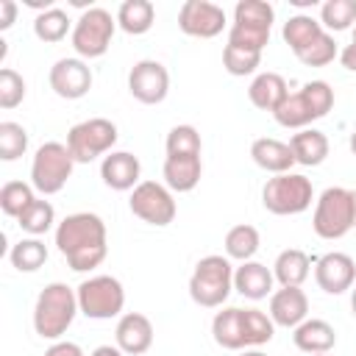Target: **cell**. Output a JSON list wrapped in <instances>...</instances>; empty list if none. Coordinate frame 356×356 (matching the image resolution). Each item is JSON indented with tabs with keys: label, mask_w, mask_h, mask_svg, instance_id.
<instances>
[{
	"label": "cell",
	"mask_w": 356,
	"mask_h": 356,
	"mask_svg": "<svg viewBox=\"0 0 356 356\" xmlns=\"http://www.w3.org/2000/svg\"><path fill=\"white\" fill-rule=\"evenodd\" d=\"M56 248L75 273L100 267L108 256V231L103 217H97L95 211L67 214L56 225Z\"/></svg>",
	"instance_id": "cell-1"
},
{
	"label": "cell",
	"mask_w": 356,
	"mask_h": 356,
	"mask_svg": "<svg viewBox=\"0 0 356 356\" xmlns=\"http://www.w3.org/2000/svg\"><path fill=\"white\" fill-rule=\"evenodd\" d=\"M78 312L81 309H78L75 289L61 284V281H50L36 295V303H33V331L42 339L58 342L67 334V328L72 325Z\"/></svg>",
	"instance_id": "cell-2"
},
{
	"label": "cell",
	"mask_w": 356,
	"mask_h": 356,
	"mask_svg": "<svg viewBox=\"0 0 356 356\" xmlns=\"http://www.w3.org/2000/svg\"><path fill=\"white\" fill-rule=\"evenodd\" d=\"M234 289V267L228 256H203L189 275V298L203 309H222Z\"/></svg>",
	"instance_id": "cell-3"
},
{
	"label": "cell",
	"mask_w": 356,
	"mask_h": 356,
	"mask_svg": "<svg viewBox=\"0 0 356 356\" xmlns=\"http://www.w3.org/2000/svg\"><path fill=\"white\" fill-rule=\"evenodd\" d=\"M275 8L267 0H239L234 6V22L228 28V44L261 53L270 42Z\"/></svg>",
	"instance_id": "cell-4"
},
{
	"label": "cell",
	"mask_w": 356,
	"mask_h": 356,
	"mask_svg": "<svg viewBox=\"0 0 356 356\" xmlns=\"http://www.w3.org/2000/svg\"><path fill=\"white\" fill-rule=\"evenodd\" d=\"M314 200V186L303 172H284L267 178L261 186V206L275 217L303 214Z\"/></svg>",
	"instance_id": "cell-5"
},
{
	"label": "cell",
	"mask_w": 356,
	"mask_h": 356,
	"mask_svg": "<svg viewBox=\"0 0 356 356\" xmlns=\"http://www.w3.org/2000/svg\"><path fill=\"white\" fill-rule=\"evenodd\" d=\"M72 170H75V159L67 142H44L36 147L31 159V186L39 195H56L67 186Z\"/></svg>",
	"instance_id": "cell-6"
},
{
	"label": "cell",
	"mask_w": 356,
	"mask_h": 356,
	"mask_svg": "<svg viewBox=\"0 0 356 356\" xmlns=\"http://www.w3.org/2000/svg\"><path fill=\"white\" fill-rule=\"evenodd\" d=\"M114 31H117V17H111V11H106L100 6H89L75 19V28L70 33L72 50L83 61L100 58V56L108 53L111 39H114Z\"/></svg>",
	"instance_id": "cell-7"
},
{
	"label": "cell",
	"mask_w": 356,
	"mask_h": 356,
	"mask_svg": "<svg viewBox=\"0 0 356 356\" xmlns=\"http://www.w3.org/2000/svg\"><path fill=\"white\" fill-rule=\"evenodd\" d=\"M78 309L89 320H111L125 312V286L114 275H89L75 286Z\"/></svg>",
	"instance_id": "cell-8"
},
{
	"label": "cell",
	"mask_w": 356,
	"mask_h": 356,
	"mask_svg": "<svg viewBox=\"0 0 356 356\" xmlns=\"http://www.w3.org/2000/svg\"><path fill=\"white\" fill-rule=\"evenodd\" d=\"M312 228L320 239H342L353 228V197L345 186H328L314 200Z\"/></svg>",
	"instance_id": "cell-9"
},
{
	"label": "cell",
	"mask_w": 356,
	"mask_h": 356,
	"mask_svg": "<svg viewBox=\"0 0 356 356\" xmlns=\"http://www.w3.org/2000/svg\"><path fill=\"white\" fill-rule=\"evenodd\" d=\"M120 134L117 125L106 117H89L83 122H75L67 134V147L75 159V164H89L100 156H108L117 145Z\"/></svg>",
	"instance_id": "cell-10"
},
{
	"label": "cell",
	"mask_w": 356,
	"mask_h": 356,
	"mask_svg": "<svg viewBox=\"0 0 356 356\" xmlns=\"http://www.w3.org/2000/svg\"><path fill=\"white\" fill-rule=\"evenodd\" d=\"M128 206H131L134 217H139L142 222L156 225V228L170 225L178 214V203L172 197V189L167 184H159V181H142L131 192Z\"/></svg>",
	"instance_id": "cell-11"
},
{
	"label": "cell",
	"mask_w": 356,
	"mask_h": 356,
	"mask_svg": "<svg viewBox=\"0 0 356 356\" xmlns=\"http://www.w3.org/2000/svg\"><path fill=\"white\" fill-rule=\"evenodd\" d=\"M128 92L145 106H159L170 95V72L156 58H142L128 72Z\"/></svg>",
	"instance_id": "cell-12"
},
{
	"label": "cell",
	"mask_w": 356,
	"mask_h": 356,
	"mask_svg": "<svg viewBox=\"0 0 356 356\" xmlns=\"http://www.w3.org/2000/svg\"><path fill=\"white\" fill-rule=\"evenodd\" d=\"M225 8L211 0H186L178 8V28L195 39H214L225 31Z\"/></svg>",
	"instance_id": "cell-13"
},
{
	"label": "cell",
	"mask_w": 356,
	"mask_h": 356,
	"mask_svg": "<svg viewBox=\"0 0 356 356\" xmlns=\"http://www.w3.org/2000/svg\"><path fill=\"white\" fill-rule=\"evenodd\" d=\"M47 83L50 89L61 97V100H81L89 95L92 83H95V75L89 70V64L78 56L72 58H58L53 67H50V75H47Z\"/></svg>",
	"instance_id": "cell-14"
},
{
	"label": "cell",
	"mask_w": 356,
	"mask_h": 356,
	"mask_svg": "<svg viewBox=\"0 0 356 356\" xmlns=\"http://www.w3.org/2000/svg\"><path fill=\"white\" fill-rule=\"evenodd\" d=\"M314 281L323 292L342 295V292L353 289V284H356V261L342 250L323 253L314 261Z\"/></svg>",
	"instance_id": "cell-15"
},
{
	"label": "cell",
	"mask_w": 356,
	"mask_h": 356,
	"mask_svg": "<svg viewBox=\"0 0 356 356\" xmlns=\"http://www.w3.org/2000/svg\"><path fill=\"white\" fill-rule=\"evenodd\" d=\"M100 178L114 192H134L142 184V164L128 150H111L100 161Z\"/></svg>",
	"instance_id": "cell-16"
},
{
	"label": "cell",
	"mask_w": 356,
	"mask_h": 356,
	"mask_svg": "<svg viewBox=\"0 0 356 356\" xmlns=\"http://www.w3.org/2000/svg\"><path fill=\"white\" fill-rule=\"evenodd\" d=\"M114 345L125 356H142L153 345V323L142 312H125L114 328Z\"/></svg>",
	"instance_id": "cell-17"
},
{
	"label": "cell",
	"mask_w": 356,
	"mask_h": 356,
	"mask_svg": "<svg viewBox=\"0 0 356 356\" xmlns=\"http://www.w3.org/2000/svg\"><path fill=\"white\" fill-rule=\"evenodd\" d=\"M275 325L281 328H298L309 317V298L300 286H281L270 295V312Z\"/></svg>",
	"instance_id": "cell-18"
},
{
	"label": "cell",
	"mask_w": 356,
	"mask_h": 356,
	"mask_svg": "<svg viewBox=\"0 0 356 356\" xmlns=\"http://www.w3.org/2000/svg\"><path fill=\"white\" fill-rule=\"evenodd\" d=\"M275 284V275L267 264L250 259V261H242L239 267H234V289L248 298V300H264L267 295H273Z\"/></svg>",
	"instance_id": "cell-19"
},
{
	"label": "cell",
	"mask_w": 356,
	"mask_h": 356,
	"mask_svg": "<svg viewBox=\"0 0 356 356\" xmlns=\"http://www.w3.org/2000/svg\"><path fill=\"white\" fill-rule=\"evenodd\" d=\"M250 159H253L256 167H261L264 172H273V175L292 172V167H295V153H292L289 142H281V139H273V136L253 139Z\"/></svg>",
	"instance_id": "cell-20"
},
{
	"label": "cell",
	"mask_w": 356,
	"mask_h": 356,
	"mask_svg": "<svg viewBox=\"0 0 356 356\" xmlns=\"http://www.w3.org/2000/svg\"><path fill=\"white\" fill-rule=\"evenodd\" d=\"M292 342L298 350L314 356V353H331L337 345V331L331 323L320 320V317H306L295 331H292Z\"/></svg>",
	"instance_id": "cell-21"
},
{
	"label": "cell",
	"mask_w": 356,
	"mask_h": 356,
	"mask_svg": "<svg viewBox=\"0 0 356 356\" xmlns=\"http://www.w3.org/2000/svg\"><path fill=\"white\" fill-rule=\"evenodd\" d=\"M161 175L172 192H192L200 184L203 161L200 156H164Z\"/></svg>",
	"instance_id": "cell-22"
},
{
	"label": "cell",
	"mask_w": 356,
	"mask_h": 356,
	"mask_svg": "<svg viewBox=\"0 0 356 356\" xmlns=\"http://www.w3.org/2000/svg\"><path fill=\"white\" fill-rule=\"evenodd\" d=\"M317 259H312L306 250L300 248H286L275 256L273 261V275L281 286H303V281L312 275V267H314Z\"/></svg>",
	"instance_id": "cell-23"
},
{
	"label": "cell",
	"mask_w": 356,
	"mask_h": 356,
	"mask_svg": "<svg viewBox=\"0 0 356 356\" xmlns=\"http://www.w3.org/2000/svg\"><path fill=\"white\" fill-rule=\"evenodd\" d=\"M286 95H289V86H286L284 75H278V72H259L248 86L250 103L259 111H270V114L284 103Z\"/></svg>",
	"instance_id": "cell-24"
},
{
	"label": "cell",
	"mask_w": 356,
	"mask_h": 356,
	"mask_svg": "<svg viewBox=\"0 0 356 356\" xmlns=\"http://www.w3.org/2000/svg\"><path fill=\"white\" fill-rule=\"evenodd\" d=\"M289 147L295 153V164H303V167H320L328 159V150H331L328 136L317 128H303V131L292 134Z\"/></svg>",
	"instance_id": "cell-25"
},
{
	"label": "cell",
	"mask_w": 356,
	"mask_h": 356,
	"mask_svg": "<svg viewBox=\"0 0 356 356\" xmlns=\"http://www.w3.org/2000/svg\"><path fill=\"white\" fill-rule=\"evenodd\" d=\"M273 117H275V122H278L281 128H292V131L312 128V122L320 120L317 111L312 108V103H309V97H306L303 89L289 92V95L284 97V103L273 111Z\"/></svg>",
	"instance_id": "cell-26"
},
{
	"label": "cell",
	"mask_w": 356,
	"mask_h": 356,
	"mask_svg": "<svg viewBox=\"0 0 356 356\" xmlns=\"http://www.w3.org/2000/svg\"><path fill=\"white\" fill-rule=\"evenodd\" d=\"M211 337L220 348L225 350H245V337H242V309L239 306H225L214 314L211 320Z\"/></svg>",
	"instance_id": "cell-27"
},
{
	"label": "cell",
	"mask_w": 356,
	"mask_h": 356,
	"mask_svg": "<svg viewBox=\"0 0 356 356\" xmlns=\"http://www.w3.org/2000/svg\"><path fill=\"white\" fill-rule=\"evenodd\" d=\"M117 28L131 33V36H142L153 28L156 22V6L150 0H125L117 8Z\"/></svg>",
	"instance_id": "cell-28"
},
{
	"label": "cell",
	"mask_w": 356,
	"mask_h": 356,
	"mask_svg": "<svg viewBox=\"0 0 356 356\" xmlns=\"http://www.w3.org/2000/svg\"><path fill=\"white\" fill-rule=\"evenodd\" d=\"M320 33H323V25H320V19H314L312 14H292V17L284 22V28H281V36H284V42L289 44V50H292L295 56H300Z\"/></svg>",
	"instance_id": "cell-29"
},
{
	"label": "cell",
	"mask_w": 356,
	"mask_h": 356,
	"mask_svg": "<svg viewBox=\"0 0 356 356\" xmlns=\"http://www.w3.org/2000/svg\"><path fill=\"white\" fill-rule=\"evenodd\" d=\"M259 245H261V236H259V228L248 225V222H239L234 228H228L225 239H222V248H225V256L234 259V261H250L256 253H259Z\"/></svg>",
	"instance_id": "cell-30"
},
{
	"label": "cell",
	"mask_w": 356,
	"mask_h": 356,
	"mask_svg": "<svg viewBox=\"0 0 356 356\" xmlns=\"http://www.w3.org/2000/svg\"><path fill=\"white\" fill-rule=\"evenodd\" d=\"M72 28H75V22L58 6L36 14V19H33V36L39 42H44V44H56V42L67 39V33H72Z\"/></svg>",
	"instance_id": "cell-31"
},
{
	"label": "cell",
	"mask_w": 356,
	"mask_h": 356,
	"mask_svg": "<svg viewBox=\"0 0 356 356\" xmlns=\"http://www.w3.org/2000/svg\"><path fill=\"white\" fill-rule=\"evenodd\" d=\"M8 261L17 273H36L47 261V245L39 236H25L8 250Z\"/></svg>",
	"instance_id": "cell-32"
},
{
	"label": "cell",
	"mask_w": 356,
	"mask_h": 356,
	"mask_svg": "<svg viewBox=\"0 0 356 356\" xmlns=\"http://www.w3.org/2000/svg\"><path fill=\"white\" fill-rule=\"evenodd\" d=\"M242 337L245 348H261L275 337V323L261 309H242Z\"/></svg>",
	"instance_id": "cell-33"
},
{
	"label": "cell",
	"mask_w": 356,
	"mask_h": 356,
	"mask_svg": "<svg viewBox=\"0 0 356 356\" xmlns=\"http://www.w3.org/2000/svg\"><path fill=\"white\" fill-rule=\"evenodd\" d=\"M320 25L328 33H339L356 25V0H325L320 6Z\"/></svg>",
	"instance_id": "cell-34"
},
{
	"label": "cell",
	"mask_w": 356,
	"mask_h": 356,
	"mask_svg": "<svg viewBox=\"0 0 356 356\" xmlns=\"http://www.w3.org/2000/svg\"><path fill=\"white\" fill-rule=\"evenodd\" d=\"M17 225H19L25 234H31V236H42V234H47V231L56 225V209H53V203L36 197V200L19 214Z\"/></svg>",
	"instance_id": "cell-35"
},
{
	"label": "cell",
	"mask_w": 356,
	"mask_h": 356,
	"mask_svg": "<svg viewBox=\"0 0 356 356\" xmlns=\"http://www.w3.org/2000/svg\"><path fill=\"white\" fill-rule=\"evenodd\" d=\"M33 192L36 189L31 184H25V181H8V184H3V189H0V209H3V214L19 220V214L36 200Z\"/></svg>",
	"instance_id": "cell-36"
},
{
	"label": "cell",
	"mask_w": 356,
	"mask_h": 356,
	"mask_svg": "<svg viewBox=\"0 0 356 356\" xmlns=\"http://www.w3.org/2000/svg\"><path fill=\"white\" fill-rule=\"evenodd\" d=\"M164 150L167 156H200L203 139L195 125H175L164 139Z\"/></svg>",
	"instance_id": "cell-37"
},
{
	"label": "cell",
	"mask_w": 356,
	"mask_h": 356,
	"mask_svg": "<svg viewBox=\"0 0 356 356\" xmlns=\"http://www.w3.org/2000/svg\"><path fill=\"white\" fill-rule=\"evenodd\" d=\"M261 64V53H253V50H242V47H234V44H225L222 47V67L228 75L234 78H245V75H253Z\"/></svg>",
	"instance_id": "cell-38"
},
{
	"label": "cell",
	"mask_w": 356,
	"mask_h": 356,
	"mask_svg": "<svg viewBox=\"0 0 356 356\" xmlns=\"http://www.w3.org/2000/svg\"><path fill=\"white\" fill-rule=\"evenodd\" d=\"M28 150V131L19 122H0V159L3 161H17Z\"/></svg>",
	"instance_id": "cell-39"
},
{
	"label": "cell",
	"mask_w": 356,
	"mask_h": 356,
	"mask_svg": "<svg viewBox=\"0 0 356 356\" xmlns=\"http://www.w3.org/2000/svg\"><path fill=\"white\" fill-rule=\"evenodd\" d=\"M337 56H339V50H337L334 36H331L328 31H323V33L298 56V61L306 64V67H325V64H331Z\"/></svg>",
	"instance_id": "cell-40"
},
{
	"label": "cell",
	"mask_w": 356,
	"mask_h": 356,
	"mask_svg": "<svg viewBox=\"0 0 356 356\" xmlns=\"http://www.w3.org/2000/svg\"><path fill=\"white\" fill-rule=\"evenodd\" d=\"M22 100H25V78H22L17 70L3 67V70H0V108L11 111V108H17Z\"/></svg>",
	"instance_id": "cell-41"
},
{
	"label": "cell",
	"mask_w": 356,
	"mask_h": 356,
	"mask_svg": "<svg viewBox=\"0 0 356 356\" xmlns=\"http://www.w3.org/2000/svg\"><path fill=\"white\" fill-rule=\"evenodd\" d=\"M300 89L306 92V97H309V103H312V108L317 111L320 120L334 108V89H331V83H325V81H309Z\"/></svg>",
	"instance_id": "cell-42"
},
{
	"label": "cell",
	"mask_w": 356,
	"mask_h": 356,
	"mask_svg": "<svg viewBox=\"0 0 356 356\" xmlns=\"http://www.w3.org/2000/svg\"><path fill=\"white\" fill-rule=\"evenodd\" d=\"M44 356H86V353H83V348H81L78 342L58 339V342H53V345L44 350Z\"/></svg>",
	"instance_id": "cell-43"
},
{
	"label": "cell",
	"mask_w": 356,
	"mask_h": 356,
	"mask_svg": "<svg viewBox=\"0 0 356 356\" xmlns=\"http://www.w3.org/2000/svg\"><path fill=\"white\" fill-rule=\"evenodd\" d=\"M17 19V3L14 0H0V31H8Z\"/></svg>",
	"instance_id": "cell-44"
},
{
	"label": "cell",
	"mask_w": 356,
	"mask_h": 356,
	"mask_svg": "<svg viewBox=\"0 0 356 356\" xmlns=\"http://www.w3.org/2000/svg\"><path fill=\"white\" fill-rule=\"evenodd\" d=\"M339 64L348 70V72H356V42L350 39V44H345L339 50Z\"/></svg>",
	"instance_id": "cell-45"
},
{
	"label": "cell",
	"mask_w": 356,
	"mask_h": 356,
	"mask_svg": "<svg viewBox=\"0 0 356 356\" xmlns=\"http://www.w3.org/2000/svg\"><path fill=\"white\" fill-rule=\"evenodd\" d=\"M89 356H125V353H122L117 345H97Z\"/></svg>",
	"instance_id": "cell-46"
},
{
	"label": "cell",
	"mask_w": 356,
	"mask_h": 356,
	"mask_svg": "<svg viewBox=\"0 0 356 356\" xmlns=\"http://www.w3.org/2000/svg\"><path fill=\"white\" fill-rule=\"evenodd\" d=\"M239 356H267L261 348H245V350H239Z\"/></svg>",
	"instance_id": "cell-47"
},
{
	"label": "cell",
	"mask_w": 356,
	"mask_h": 356,
	"mask_svg": "<svg viewBox=\"0 0 356 356\" xmlns=\"http://www.w3.org/2000/svg\"><path fill=\"white\" fill-rule=\"evenodd\" d=\"M350 312H353V317H356V284H353V289H350Z\"/></svg>",
	"instance_id": "cell-48"
},
{
	"label": "cell",
	"mask_w": 356,
	"mask_h": 356,
	"mask_svg": "<svg viewBox=\"0 0 356 356\" xmlns=\"http://www.w3.org/2000/svg\"><path fill=\"white\" fill-rule=\"evenodd\" d=\"M348 147H350V153H353V156H356V131H353V134H350V139H348Z\"/></svg>",
	"instance_id": "cell-49"
},
{
	"label": "cell",
	"mask_w": 356,
	"mask_h": 356,
	"mask_svg": "<svg viewBox=\"0 0 356 356\" xmlns=\"http://www.w3.org/2000/svg\"><path fill=\"white\" fill-rule=\"evenodd\" d=\"M350 197H353V228H356V189H350Z\"/></svg>",
	"instance_id": "cell-50"
},
{
	"label": "cell",
	"mask_w": 356,
	"mask_h": 356,
	"mask_svg": "<svg viewBox=\"0 0 356 356\" xmlns=\"http://www.w3.org/2000/svg\"><path fill=\"white\" fill-rule=\"evenodd\" d=\"M353 42H356V25H353Z\"/></svg>",
	"instance_id": "cell-51"
},
{
	"label": "cell",
	"mask_w": 356,
	"mask_h": 356,
	"mask_svg": "<svg viewBox=\"0 0 356 356\" xmlns=\"http://www.w3.org/2000/svg\"><path fill=\"white\" fill-rule=\"evenodd\" d=\"M314 356H328V353H314Z\"/></svg>",
	"instance_id": "cell-52"
}]
</instances>
